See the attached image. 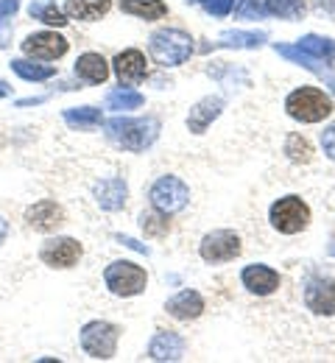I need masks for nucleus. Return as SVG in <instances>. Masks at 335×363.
<instances>
[{
	"mask_svg": "<svg viewBox=\"0 0 335 363\" xmlns=\"http://www.w3.org/2000/svg\"><path fill=\"white\" fill-rule=\"evenodd\" d=\"M106 137L118 143L126 151H145L154 145L159 137V121L157 118H129V115H115L103 121Z\"/></svg>",
	"mask_w": 335,
	"mask_h": 363,
	"instance_id": "nucleus-1",
	"label": "nucleus"
},
{
	"mask_svg": "<svg viewBox=\"0 0 335 363\" xmlns=\"http://www.w3.org/2000/svg\"><path fill=\"white\" fill-rule=\"evenodd\" d=\"M148 50L154 56L157 65L162 67H176L185 65L193 53V37L179 31V28H159L151 34L148 40Z\"/></svg>",
	"mask_w": 335,
	"mask_h": 363,
	"instance_id": "nucleus-2",
	"label": "nucleus"
},
{
	"mask_svg": "<svg viewBox=\"0 0 335 363\" xmlns=\"http://www.w3.org/2000/svg\"><path fill=\"white\" fill-rule=\"evenodd\" d=\"M285 112L299 123H319L330 118L333 98L319 87H299L285 98Z\"/></svg>",
	"mask_w": 335,
	"mask_h": 363,
	"instance_id": "nucleus-3",
	"label": "nucleus"
},
{
	"mask_svg": "<svg viewBox=\"0 0 335 363\" xmlns=\"http://www.w3.org/2000/svg\"><path fill=\"white\" fill-rule=\"evenodd\" d=\"M103 282H106V288H109L115 296L129 299V296L143 294L145 285H148V274H145L137 263L118 260V263H112V266L103 272Z\"/></svg>",
	"mask_w": 335,
	"mask_h": 363,
	"instance_id": "nucleus-4",
	"label": "nucleus"
},
{
	"mask_svg": "<svg viewBox=\"0 0 335 363\" xmlns=\"http://www.w3.org/2000/svg\"><path fill=\"white\" fill-rule=\"evenodd\" d=\"M268 221L271 227L283 235H296L310 224V207L299 199V196H285L280 201L271 204L268 210Z\"/></svg>",
	"mask_w": 335,
	"mask_h": 363,
	"instance_id": "nucleus-5",
	"label": "nucleus"
},
{
	"mask_svg": "<svg viewBox=\"0 0 335 363\" xmlns=\"http://www.w3.org/2000/svg\"><path fill=\"white\" fill-rule=\"evenodd\" d=\"M148 199H151V207L154 210H159L165 216H174V213H179V210L188 207L191 190H188V184L179 179V177H159V179L151 184Z\"/></svg>",
	"mask_w": 335,
	"mask_h": 363,
	"instance_id": "nucleus-6",
	"label": "nucleus"
},
{
	"mask_svg": "<svg viewBox=\"0 0 335 363\" xmlns=\"http://www.w3.org/2000/svg\"><path fill=\"white\" fill-rule=\"evenodd\" d=\"M120 330L109 321H90L81 327V350L96 358V361H109L118 350Z\"/></svg>",
	"mask_w": 335,
	"mask_h": 363,
	"instance_id": "nucleus-7",
	"label": "nucleus"
},
{
	"mask_svg": "<svg viewBox=\"0 0 335 363\" xmlns=\"http://www.w3.org/2000/svg\"><path fill=\"white\" fill-rule=\"evenodd\" d=\"M198 255L204 263H229L240 255V238L232 229H215L210 235H204L201 246H198Z\"/></svg>",
	"mask_w": 335,
	"mask_h": 363,
	"instance_id": "nucleus-8",
	"label": "nucleus"
},
{
	"mask_svg": "<svg viewBox=\"0 0 335 363\" xmlns=\"http://www.w3.org/2000/svg\"><path fill=\"white\" fill-rule=\"evenodd\" d=\"M40 260L50 269H70L81 260V243L73 238H50L40 249Z\"/></svg>",
	"mask_w": 335,
	"mask_h": 363,
	"instance_id": "nucleus-9",
	"label": "nucleus"
},
{
	"mask_svg": "<svg viewBox=\"0 0 335 363\" xmlns=\"http://www.w3.org/2000/svg\"><path fill=\"white\" fill-rule=\"evenodd\" d=\"M67 40L56 31H40V34H31L25 37L23 43V53L31 56V59H42V62H56L67 53Z\"/></svg>",
	"mask_w": 335,
	"mask_h": 363,
	"instance_id": "nucleus-10",
	"label": "nucleus"
},
{
	"mask_svg": "<svg viewBox=\"0 0 335 363\" xmlns=\"http://www.w3.org/2000/svg\"><path fill=\"white\" fill-rule=\"evenodd\" d=\"M112 67H115V76H118L120 87H135V84H140L145 76H148L145 53L137 50V48H129V50L118 53L115 62H112Z\"/></svg>",
	"mask_w": 335,
	"mask_h": 363,
	"instance_id": "nucleus-11",
	"label": "nucleus"
},
{
	"mask_svg": "<svg viewBox=\"0 0 335 363\" xmlns=\"http://www.w3.org/2000/svg\"><path fill=\"white\" fill-rule=\"evenodd\" d=\"M305 305L307 311L319 316H333L335 313V279L330 277H313L305 285Z\"/></svg>",
	"mask_w": 335,
	"mask_h": 363,
	"instance_id": "nucleus-12",
	"label": "nucleus"
},
{
	"mask_svg": "<svg viewBox=\"0 0 335 363\" xmlns=\"http://www.w3.org/2000/svg\"><path fill=\"white\" fill-rule=\"evenodd\" d=\"M274 50L280 53V56H285L288 62H296L299 67H305V70H310V73H316L324 84H330L335 92V73L330 70V62H324V59H316V56H310V53H305L299 45H274Z\"/></svg>",
	"mask_w": 335,
	"mask_h": 363,
	"instance_id": "nucleus-13",
	"label": "nucleus"
},
{
	"mask_svg": "<svg viewBox=\"0 0 335 363\" xmlns=\"http://www.w3.org/2000/svg\"><path fill=\"white\" fill-rule=\"evenodd\" d=\"M25 224L31 229H37V232H53V229H59L64 224V210L56 201L42 199V201H37V204H31L25 210Z\"/></svg>",
	"mask_w": 335,
	"mask_h": 363,
	"instance_id": "nucleus-14",
	"label": "nucleus"
},
{
	"mask_svg": "<svg viewBox=\"0 0 335 363\" xmlns=\"http://www.w3.org/2000/svg\"><path fill=\"white\" fill-rule=\"evenodd\" d=\"M93 196H96V201L101 210H106V213H118V210H123V204H126V199H129V187H126V182L123 179L109 177V179L96 182Z\"/></svg>",
	"mask_w": 335,
	"mask_h": 363,
	"instance_id": "nucleus-15",
	"label": "nucleus"
},
{
	"mask_svg": "<svg viewBox=\"0 0 335 363\" xmlns=\"http://www.w3.org/2000/svg\"><path fill=\"white\" fill-rule=\"evenodd\" d=\"M240 282L243 288H249L251 294L257 296H268L280 288V274L274 272L271 266H263V263H254V266H246L240 274Z\"/></svg>",
	"mask_w": 335,
	"mask_h": 363,
	"instance_id": "nucleus-16",
	"label": "nucleus"
},
{
	"mask_svg": "<svg viewBox=\"0 0 335 363\" xmlns=\"http://www.w3.org/2000/svg\"><path fill=\"white\" fill-rule=\"evenodd\" d=\"M221 112H224V98H218V95L201 98L191 109V115H188V129H191L193 135H204V132L210 129V123H212Z\"/></svg>",
	"mask_w": 335,
	"mask_h": 363,
	"instance_id": "nucleus-17",
	"label": "nucleus"
},
{
	"mask_svg": "<svg viewBox=\"0 0 335 363\" xmlns=\"http://www.w3.org/2000/svg\"><path fill=\"white\" fill-rule=\"evenodd\" d=\"M148 358L154 361H182L185 358V338L176 333H157L148 347Z\"/></svg>",
	"mask_w": 335,
	"mask_h": 363,
	"instance_id": "nucleus-18",
	"label": "nucleus"
},
{
	"mask_svg": "<svg viewBox=\"0 0 335 363\" xmlns=\"http://www.w3.org/2000/svg\"><path fill=\"white\" fill-rule=\"evenodd\" d=\"M165 311H168L174 318H179V321H191V318L201 316V311H204V299H201V294H198V291L185 288V291H179L176 296H171V299H168Z\"/></svg>",
	"mask_w": 335,
	"mask_h": 363,
	"instance_id": "nucleus-19",
	"label": "nucleus"
},
{
	"mask_svg": "<svg viewBox=\"0 0 335 363\" xmlns=\"http://www.w3.org/2000/svg\"><path fill=\"white\" fill-rule=\"evenodd\" d=\"M76 79L79 82H87V84H103L109 79V65L101 53H81L76 59V67H73Z\"/></svg>",
	"mask_w": 335,
	"mask_h": 363,
	"instance_id": "nucleus-20",
	"label": "nucleus"
},
{
	"mask_svg": "<svg viewBox=\"0 0 335 363\" xmlns=\"http://www.w3.org/2000/svg\"><path fill=\"white\" fill-rule=\"evenodd\" d=\"M62 118L76 132H93L103 123V112L98 106H73V109H64Z\"/></svg>",
	"mask_w": 335,
	"mask_h": 363,
	"instance_id": "nucleus-21",
	"label": "nucleus"
},
{
	"mask_svg": "<svg viewBox=\"0 0 335 363\" xmlns=\"http://www.w3.org/2000/svg\"><path fill=\"white\" fill-rule=\"evenodd\" d=\"M109 9H112V0H67L64 3V14L70 20H87V23L103 17Z\"/></svg>",
	"mask_w": 335,
	"mask_h": 363,
	"instance_id": "nucleus-22",
	"label": "nucleus"
},
{
	"mask_svg": "<svg viewBox=\"0 0 335 363\" xmlns=\"http://www.w3.org/2000/svg\"><path fill=\"white\" fill-rule=\"evenodd\" d=\"M120 11L140 20H162L168 14V6L162 0H120Z\"/></svg>",
	"mask_w": 335,
	"mask_h": 363,
	"instance_id": "nucleus-23",
	"label": "nucleus"
},
{
	"mask_svg": "<svg viewBox=\"0 0 335 363\" xmlns=\"http://www.w3.org/2000/svg\"><path fill=\"white\" fill-rule=\"evenodd\" d=\"M28 14H31L34 20L45 23V26H56V28H64V26H67L64 9H59L53 0H34V3L28 6Z\"/></svg>",
	"mask_w": 335,
	"mask_h": 363,
	"instance_id": "nucleus-24",
	"label": "nucleus"
},
{
	"mask_svg": "<svg viewBox=\"0 0 335 363\" xmlns=\"http://www.w3.org/2000/svg\"><path fill=\"white\" fill-rule=\"evenodd\" d=\"M145 104V98L132 87H120V90H112L106 95V109H115V112H129V109H140Z\"/></svg>",
	"mask_w": 335,
	"mask_h": 363,
	"instance_id": "nucleus-25",
	"label": "nucleus"
},
{
	"mask_svg": "<svg viewBox=\"0 0 335 363\" xmlns=\"http://www.w3.org/2000/svg\"><path fill=\"white\" fill-rule=\"evenodd\" d=\"M11 70L20 79H25V82H48V79L56 76V67L53 65H34L28 59H14L11 62Z\"/></svg>",
	"mask_w": 335,
	"mask_h": 363,
	"instance_id": "nucleus-26",
	"label": "nucleus"
},
{
	"mask_svg": "<svg viewBox=\"0 0 335 363\" xmlns=\"http://www.w3.org/2000/svg\"><path fill=\"white\" fill-rule=\"evenodd\" d=\"M268 40L266 31H224L218 37V45L224 48H260Z\"/></svg>",
	"mask_w": 335,
	"mask_h": 363,
	"instance_id": "nucleus-27",
	"label": "nucleus"
},
{
	"mask_svg": "<svg viewBox=\"0 0 335 363\" xmlns=\"http://www.w3.org/2000/svg\"><path fill=\"white\" fill-rule=\"evenodd\" d=\"M296 45L302 48L305 53L316 56V59H324V62H333V59H335V40H330V37L307 34V37H302Z\"/></svg>",
	"mask_w": 335,
	"mask_h": 363,
	"instance_id": "nucleus-28",
	"label": "nucleus"
},
{
	"mask_svg": "<svg viewBox=\"0 0 335 363\" xmlns=\"http://www.w3.org/2000/svg\"><path fill=\"white\" fill-rule=\"evenodd\" d=\"M263 9L280 20H299L305 14V0H266Z\"/></svg>",
	"mask_w": 335,
	"mask_h": 363,
	"instance_id": "nucleus-29",
	"label": "nucleus"
},
{
	"mask_svg": "<svg viewBox=\"0 0 335 363\" xmlns=\"http://www.w3.org/2000/svg\"><path fill=\"white\" fill-rule=\"evenodd\" d=\"M285 154H288V160H290V162H310L313 148H310V143H307L302 135H288Z\"/></svg>",
	"mask_w": 335,
	"mask_h": 363,
	"instance_id": "nucleus-30",
	"label": "nucleus"
},
{
	"mask_svg": "<svg viewBox=\"0 0 335 363\" xmlns=\"http://www.w3.org/2000/svg\"><path fill=\"white\" fill-rule=\"evenodd\" d=\"M140 227L148 238H165L168 235V216L154 210V213H143L140 216Z\"/></svg>",
	"mask_w": 335,
	"mask_h": 363,
	"instance_id": "nucleus-31",
	"label": "nucleus"
},
{
	"mask_svg": "<svg viewBox=\"0 0 335 363\" xmlns=\"http://www.w3.org/2000/svg\"><path fill=\"white\" fill-rule=\"evenodd\" d=\"M20 9V0H0V45H8V31L3 28V23H8L14 17V11Z\"/></svg>",
	"mask_w": 335,
	"mask_h": 363,
	"instance_id": "nucleus-32",
	"label": "nucleus"
},
{
	"mask_svg": "<svg viewBox=\"0 0 335 363\" xmlns=\"http://www.w3.org/2000/svg\"><path fill=\"white\" fill-rule=\"evenodd\" d=\"M266 14V9L257 3V0H238L235 3V17L238 20H257V17H263Z\"/></svg>",
	"mask_w": 335,
	"mask_h": 363,
	"instance_id": "nucleus-33",
	"label": "nucleus"
},
{
	"mask_svg": "<svg viewBox=\"0 0 335 363\" xmlns=\"http://www.w3.org/2000/svg\"><path fill=\"white\" fill-rule=\"evenodd\" d=\"M201 3V9L207 11V14H212V17H227L229 11H232V6H235V0H198Z\"/></svg>",
	"mask_w": 335,
	"mask_h": 363,
	"instance_id": "nucleus-34",
	"label": "nucleus"
},
{
	"mask_svg": "<svg viewBox=\"0 0 335 363\" xmlns=\"http://www.w3.org/2000/svg\"><path fill=\"white\" fill-rule=\"evenodd\" d=\"M322 148H324V154L335 162V123L322 132Z\"/></svg>",
	"mask_w": 335,
	"mask_h": 363,
	"instance_id": "nucleus-35",
	"label": "nucleus"
},
{
	"mask_svg": "<svg viewBox=\"0 0 335 363\" xmlns=\"http://www.w3.org/2000/svg\"><path fill=\"white\" fill-rule=\"evenodd\" d=\"M118 240H120L123 246H129V249H135V252H140V255H148V252H151L148 246H143V243H137L135 238H126V235H118Z\"/></svg>",
	"mask_w": 335,
	"mask_h": 363,
	"instance_id": "nucleus-36",
	"label": "nucleus"
},
{
	"mask_svg": "<svg viewBox=\"0 0 335 363\" xmlns=\"http://www.w3.org/2000/svg\"><path fill=\"white\" fill-rule=\"evenodd\" d=\"M6 235H8V224H6V221H3V218H0V243H3V240H6Z\"/></svg>",
	"mask_w": 335,
	"mask_h": 363,
	"instance_id": "nucleus-37",
	"label": "nucleus"
},
{
	"mask_svg": "<svg viewBox=\"0 0 335 363\" xmlns=\"http://www.w3.org/2000/svg\"><path fill=\"white\" fill-rule=\"evenodd\" d=\"M6 95H11V87L6 82H0V98H6Z\"/></svg>",
	"mask_w": 335,
	"mask_h": 363,
	"instance_id": "nucleus-38",
	"label": "nucleus"
}]
</instances>
